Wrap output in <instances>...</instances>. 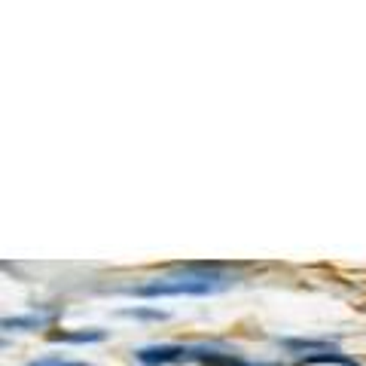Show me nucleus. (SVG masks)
<instances>
[{
    "label": "nucleus",
    "mask_w": 366,
    "mask_h": 366,
    "mask_svg": "<svg viewBox=\"0 0 366 366\" xmlns=\"http://www.w3.org/2000/svg\"><path fill=\"white\" fill-rule=\"evenodd\" d=\"M55 317H59V308H52V312H31V315H19V317H4V330L6 333H13V330H43V327H49Z\"/></svg>",
    "instance_id": "4"
},
{
    "label": "nucleus",
    "mask_w": 366,
    "mask_h": 366,
    "mask_svg": "<svg viewBox=\"0 0 366 366\" xmlns=\"http://www.w3.org/2000/svg\"><path fill=\"white\" fill-rule=\"evenodd\" d=\"M229 274L220 272L214 262H187L177 266L174 274H162V278H150L134 287H125V293L144 296V300H159V296H211L229 287Z\"/></svg>",
    "instance_id": "1"
},
{
    "label": "nucleus",
    "mask_w": 366,
    "mask_h": 366,
    "mask_svg": "<svg viewBox=\"0 0 366 366\" xmlns=\"http://www.w3.org/2000/svg\"><path fill=\"white\" fill-rule=\"evenodd\" d=\"M52 342H64V345H92V342H104L107 330L101 327H89V330H52L49 333Z\"/></svg>",
    "instance_id": "3"
},
{
    "label": "nucleus",
    "mask_w": 366,
    "mask_h": 366,
    "mask_svg": "<svg viewBox=\"0 0 366 366\" xmlns=\"http://www.w3.org/2000/svg\"><path fill=\"white\" fill-rule=\"evenodd\" d=\"M31 366H92V363H86V360H40Z\"/></svg>",
    "instance_id": "7"
},
{
    "label": "nucleus",
    "mask_w": 366,
    "mask_h": 366,
    "mask_svg": "<svg viewBox=\"0 0 366 366\" xmlns=\"http://www.w3.org/2000/svg\"><path fill=\"white\" fill-rule=\"evenodd\" d=\"M117 315H119V317H134V320H168V317H171L168 312H162V308H144V305L119 308Z\"/></svg>",
    "instance_id": "6"
},
{
    "label": "nucleus",
    "mask_w": 366,
    "mask_h": 366,
    "mask_svg": "<svg viewBox=\"0 0 366 366\" xmlns=\"http://www.w3.org/2000/svg\"><path fill=\"white\" fill-rule=\"evenodd\" d=\"M281 348H287L293 354H300V357H305V354H320V351H333L336 345L330 339H281Z\"/></svg>",
    "instance_id": "5"
},
{
    "label": "nucleus",
    "mask_w": 366,
    "mask_h": 366,
    "mask_svg": "<svg viewBox=\"0 0 366 366\" xmlns=\"http://www.w3.org/2000/svg\"><path fill=\"white\" fill-rule=\"evenodd\" d=\"M204 345H144L134 351V360L144 366H171V363H199Z\"/></svg>",
    "instance_id": "2"
}]
</instances>
